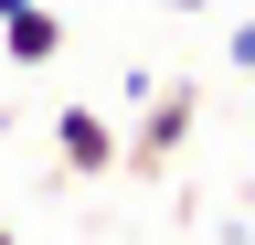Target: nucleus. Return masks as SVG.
Instances as JSON below:
<instances>
[{"label":"nucleus","mask_w":255,"mask_h":245,"mask_svg":"<svg viewBox=\"0 0 255 245\" xmlns=\"http://www.w3.org/2000/svg\"><path fill=\"white\" fill-rule=\"evenodd\" d=\"M191 117H202V85H191V75H159L138 96V128H128V181H159V171H170L181 139H191Z\"/></svg>","instance_id":"1"},{"label":"nucleus","mask_w":255,"mask_h":245,"mask_svg":"<svg viewBox=\"0 0 255 245\" xmlns=\"http://www.w3.org/2000/svg\"><path fill=\"white\" fill-rule=\"evenodd\" d=\"M0 53L43 75L53 53H64V11H43V0H0Z\"/></svg>","instance_id":"3"},{"label":"nucleus","mask_w":255,"mask_h":245,"mask_svg":"<svg viewBox=\"0 0 255 245\" xmlns=\"http://www.w3.org/2000/svg\"><path fill=\"white\" fill-rule=\"evenodd\" d=\"M0 245H21V235H11V224H0Z\"/></svg>","instance_id":"6"},{"label":"nucleus","mask_w":255,"mask_h":245,"mask_svg":"<svg viewBox=\"0 0 255 245\" xmlns=\"http://www.w3.org/2000/svg\"><path fill=\"white\" fill-rule=\"evenodd\" d=\"M170 11H223V0H170Z\"/></svg>","instance_id":"5"},{"label":"nucleus","mask_w":255,"mask_h":245,"mask_svg":"<svg viewBox=\"0 0 255 245\" xmlns=\"http://www.w3.org/2000/svg\"><path fill=\"white\" fill-rule=\"evenodd\" d=\"M53 160L75 171V181H117L128 171V139L107 128V107H64L53 117Z\"/></svg>","instance_id":"2"},{"label":"nucleus","mask_w":255,"mask_h":245,"mask_svg":"<svg viewBox=\"0 0 255 245\" xmlns=\"http://www.w3.org/2000/svg\"><path fill=\"white\" fill-rule=\"evenodd\" d=\"M223 64H234V75H255V21H234V32H223Z\"/></svg>","instance_id":"4"}]
</instances>
